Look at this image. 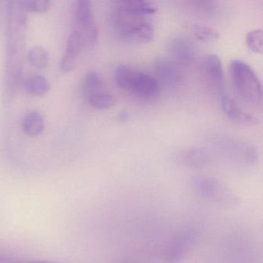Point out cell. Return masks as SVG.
I'll return each instance as SVG.
<instances>
[{
  "mask_svg": "<svg viewBox=\"0 0 263 263\" xmlns=\"http://www.w3.org/2000/svg\"><path fill=\"white\" fill-rule=\"evenodd\" d=\"M112 35L121 42L147 44L153 40L155 28L146 16H137L114 9L109 14Z\"/></svg>",
  "mask_w": 263,
  "mask_h": 263,
  "instance_id": "obj_1",
  "label": "cell"
},
{
  "mask_svg": "<svg viewBox=\"0 0 263 263\" xmlns=\"http://www.w3.org/2000/svg\"><path fill=\"white\" fill-rule=\"evenodd\" d=\"M231 80L237 96L249 105L260 106L262 103L261 84L252 67L244 61H231Z\"/></svg>",
  "mask_w": 263,
  "mask_h": 263,
  "instance_id": "obj_2",
  "label": "cell"
},
{
  "mask_svg": "<svg viewBox=\"0 0 263 263\" xmlns=\"http://www.w3.org/2000/svg\"><path fill=\"white\" fill-rule=\"evenodd\" d=\"M115 78L120 88L137 98L152 99L158 96L160 91L159 83L156 78L126 65L117 67Z\"/></svg>",
  "mask_w": 263,
  "mask_h": 263,
  "instance_id": "obj_3",
  "label": "cell"
},
{
  "mask_svg": "<svg viewBox=\"0 0 263 263\" xmlns=\"http://www.w3.org/2000/svg\"><path fill=\"white\" fill-rule=\"evenodd\" d=\"M192 190L198 196L224 207L238 205L239 198L218 180L205 175H198L191 181Z\"/></svg>",
  "mask_w": 263,
  "mask_h": 263,
  "instance_id": "obj_4",
  "label": "cell"
},
{
  "mask_svg": "<svg viewBox=\"0 0 263 263\" xmlns=\"http://www.w3.org/2000/svg\"><path fill=\"white\" fill-rule=\"evenodd\" d=\"M215 147L226 159L237 164L253 165L258 161V152L252 144L228 136H220L215 140Z\"/></svg>",
  "mask_w": 263,
  "mask_h": 263,
  "instance_id": "obj_5",
  "label": "cell"
},
{
  "mask_svg": "<svg viewBox=\"0 0 263 263\" xmlns=\"http://www.w3.org/2000/svg\"><path fill=\"white\" fill-rule=\"evenodd\" d=\"M200 238L199 231L195 228L183 229L172 240L166 251V261L178 263L182 261L195 248Z\"/></svg>",
  "mask_w": 263,
  "mask_h": 263,
  "instance_id": "obj_6",
  "label": "cell"
},
{
  "mask_svg": "<svg viewBox=\"0 0 263 263\" xmlns=\"http://www.w3.org/2000/svg\"><path fill=\"white\" fill-rule=\"evenodd\" d=\"M201 73L208 85L219 98L227 95L221 60L217 55L209 54L201 61Z\"/></svg>",
  "mask_w": 263,
  "mask_h": 263,
  "instance_id": "obj_7",
  "label": "cell"
},
{
  "mask_svg": "<svg viewBox=\"0 0 263 263\" xmlns=\"http://www.w3.org/2000/svg\"><path fill=\"white\" fill-rule=\"evenodd\" d=\"M155 73L160 82L168 89H175L182 81V73L174 61L159 58L155 65Z\"/></svg>",
  "mask_w": 263,
  "mask_h": 263,
  "instance_id": "obj_8",
  "label": "cell"
},
{
  "mask_svg": "<svg viewBox=\"0 0 263 263\" xmlns=\"http://www.w3.org/2000/svg\"><path fill=\"white\" fill-rule=\"evenodd\" d=\"M177 162L180 165L190 168H202L207 167L212 161V154L203 147H192L178 154Z\"/></svg>",
  "mask_w": 263,
  "mask_h": 263,
  "instance_id": "obj_9",
  "label": "cell"
},
{
  "mask_svg": "<svg viewBox=\"0 0 263 263\" xmlns=\"http://www.w3.org/2000/svg\"><path fill=\"white\" fill-rule=\"evenodd\" d=\"M171 53L177 61L184 65H191L196 59V51L192 43L187 38L177 36L169 44Z\"/></svg>",
  "mask_w": 263,
  "mask_h": 263,
  "instance_id": "obj_10",
  "label": "cell"
},
{
  "mask_svg": "<svg viewBox=\"0 0 263 263\" xmlns=\"http://www.w3.org/2000/svg\"><path fill=\"white\" fill-rule=\"evenodd\" d=\"M221 109L228 118L234 122L246 125H255L258 123V119L254 115L243 111L235 101L229 95H226L220 98Z\"/></svg>",
  "mask_w": 263,
  "mask_h": 263,
  "instance_id": "obj_11",
  "label": "cell"
},
{
  "mask_svg": "<svg viewBox=\"0 0 263 263\" xmlns=\"http://www.w3.org/2000/svg\"><path fill=\"white\" fill-rule=\"evenodd\" d=\"M113 8L141 16L155 14L158 11V6L155 3L145 0H120L114 3Z\"/></svg>",
  "mask_w": 263,
  "mask_h": 263,
  "instance_id": "obj_12",
  "label": "cell"
},
{
  "mask_svg": "<svg viewBox=\"0 0 263 263\" xmlns=\"http://www.w3.org/2000/svg\"><path fill=\"white\" fill-rule=\"evenodd\" d=\"M83 50L82 44L78 32L72 30L67 43L65 53L61 60L60 67L65 73L72 71L76 66L78 55Z\"/></svg>",
  "mask_w": 263,
  "mask_h": 263,
  "instance_id": "obj_13",
  "label": "cell"
},
{
  "mask_svg": "<svg viewBox=\"0 0 263 263\" xmlns=\"http://www.w3.org/2000/svg\"><path fill=\"white\" fill-rule=\"evenodd\" d=\"M23 130L30 136L41 135L45 128V121L39 111L29 112L22 120Z\"/></svg>",
  "mask_w": 263,
  "mask_h": 263,
  "instance_id": "obj_14",
  "label": "cell"
},
{
  "mask_svg": "<svg viewBox=\"0 0 263 263\" xmlns=\"http://www.w3.org/2000/svg\"><path fill=\"white\" fill-rule=\"evenodd\" d=\"M24 88L27 93L33 96L42 97L48 93L50 86L44 77L36 74L28 77L26 79Z\"/></svg>",
  "mask_w": 263,
  "mask_h": 263,
  "instance_id": "obj_15",
  "label": "cell"
},
{
  "mask_svg": "<svg viewBox=\"0 0 263 263\" xmlns=\"http://www.w3.org/2000/svg\"><path fill=\"white\" fill-rule=\"evenodd\" d=\"M83 91L87 99L92 95L104 91V83L99 73L90 71L86 74L83 84Z\"/></svg>",
  "mask_w": 263,
  "mask_h": 263,
  "instance_id": "obj_16",
  "label": "cell"
},
{
  "mask_svg": "<svg viewBox=\"0 0 263 263\" xmlns=\"http://www.w3.org/2000/svg\"><path fill=\"white\" fill-rule=\"evenodd\" d=\"M28 59L33 67L37 69H44L48 65L49 53L44 47L36 46L30 49Z\"/></svg>",
  "mask_w": 263,
  "mask_h": 263,
  "instance_id": "obj_17",
  "label": "cell"
},
{
  "mask_svg": "<svg viewBox=\"0 0 263 263\" xmlns=\"http://www.w3.org/2000/svg\"><path fill=\"white\" fill-rule=\"evenodd\" d=\"M87 101L92 107L98 110H106L115 104V98L113 95L105 90L92 95L87 98Z\"/></svg>",
  "mask_w": 263,
  "mask_h": 263,
  "instance_id": "obj_18",
  "label": "cell"
},
{
  "mask_svg": "<svg viewBox=\"0 0 263 263\" xmlns=\"http://www.w3.org/2000/svg\"><path fill=\"white\" fill-rule=\"evenodd\" d=\"M192 33L198 41L204 43L215 42L220 36L215 30L203 25H195L192 27Z\"/></svg>",
  "mask_w": 263,
  "mask_h": 263,
  "instance_id": "obj_19",
  "label": "cell"
},
{
  "mask_svg": "<svg viewBox=\"0 0 263 263\" xmlns=\"http://www.w3.org/2000/svg\"><path fill=\"white\" fill-rule=\"evenodd\" d=\"M93 18L92 4L89 0H79L74 8L75 22H81Z\"/></svg>",
  "mask_w": 263,
  "mask_h": 263,
  "instance_id": "obj_20",
  "label": "cell"
},
{
  "mask_svg": "<svg viewBox=\"0 0 263 263\" xmlns=\"http://www.w3.org/2000/svg\"><path fill=\"white\" fill-rule=\"evenodd\" d=\"M246 44L251 51L261 53L263 47V33L261 29L252 30L246 35Z\"/></svg>",
  "mask_w": 263,
  "mask_h": 263,
  "instance_id": "obj_21",
  "label": "cell"
},
{
  "mask_svg": "<svg viewBox=\"0 0 263 263\" xmlns=\"http://www.w3.org/2000/svg\"><path fill=\"white\" fill-rule=\"evenodd\" d=\"M21 8L25 11L44 13L50 9L51 2L49 0H24L19 2Z\"/></svg>",
  "mask_w": 263,
  "mask_h": 263,
  "instance_id": "obj_22",
  "label": "cell"
},
{
  "mask_svg": "<svg viewBox=\"0 0 263 263\" xmlns=\"http://www.w3.org/2000/svg\"><path fill=\"white\" fill-rule=\"evenodd\" d=\"M200 7L209 14H213L218 10V3L213 1H204V2H198Z\"/></svg>",
  "mask_w": 263,
  "mask_h": 263,
  "instance_id": "obj_23",
  "label": "cell"
},
{
  "mask_svg": "<svg viewBox=\"0 0 263 263\" xmlns=\"http://www.w3.org/2000/svg\"><path fill=\"white\" fill-rule=\"evenodd\" d=\"M0 263H53L46 261H36V260L19 259V258H9L0 256Z\"/></svg>",
  "mask_w": 263,
  "mask_h": 263,
  "instance_id": "obj_24",
  "label": "cell"
},
{
  "mask_svg": "<svg viewBox=\"0 0 263 263\" xmlns=\"http://www.w3.org/2000/svg\"><path fill=\"white\" fill-rule=\"evenodd\" d=\"M129 119V114L127 111H122L118 115V120L121 122H126L128 121Z\"/></svg>",
  "mask_w": 263,
  "mask_h": 263,
  "instance_id": "obj_25",
  "label": "cell"
}]
</instances>
